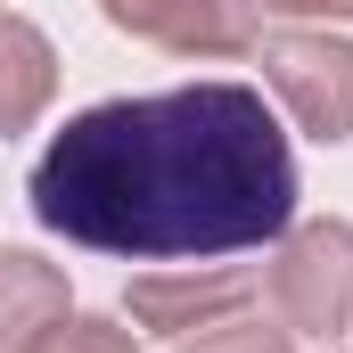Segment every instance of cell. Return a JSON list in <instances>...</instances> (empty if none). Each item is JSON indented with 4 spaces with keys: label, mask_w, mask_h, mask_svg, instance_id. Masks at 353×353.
Masks as SVG:
<instances>
[{
    "label": "cell",
    "mask_w": 353,
    "mask_h": 353,
    "mask_svg": "<svg viewBox=\"0 0 353 353\" xmlns=\"http://www.w3.org/2000/svg\"><path fill=\"white\" fill-rule=\"evenodd\" d=\"M33 214L99 255L197 263L271 247L296 214L288 132L247 83L83 107L33 165Z\"/></svg>",
    "instance_id": "cell-1"
},
{
    "label": "cell",
    "mask_w": 353,
    "mask_h": 353,
    "mask_svg": "<svg viewBox=\"0 0 353 353\" xmlns=\"http://www.w3.org/2000/svg\"><path fill=\"white\" fill-rule=\"evenodd\" d=\"M271 312L296 337H337L353 329V222H304L271 255Z\"/></svg>",
    "instance_id": "cell-2"
},
{
    "label": "cell",
    "mask_w": 353,
    "mask_h": 353,
    "mask_svg": "<svg viewBox=\"0 0 353 353\" xmlns=\"http://www.w3.org/2000/svg\"><path fill=\"white\" fill-rule=\"evenodd\" d=\"M263 83L312 140H353V41L329 33H255Z\"/></svg>",
    "instance_id": "cell-3"
},
{
    "label": "cell",
    "mask_w": 353,
    "mask_h": 353,
    "mask_svg": "<svg viewBox=\"0 0 353 353\" xmlns=\"http://www.w3.org/2000/svg\"><path fill=\"white\" fill-rule=\"evenodd\" d=\"M132 41H157L181 58H230V50H255L263 17L255 0H99Z\"/></svg>",
    "instance_id": "cell-4"
},
{
    "label": "cell",
    "mask_w": 353,
    "mask_h": 353,
    "mask_svg": "<svg viewBox=\"0 0 353 353\" xmlns=\"http://www.w3.org/2000/svg\"><path fill=\"white\" fill-rule=\"evenodd\" d=\"M247 304H255L247 271H157V279H132V321L173 337V345L214 329V321H239Z\"/></svg>",
    "instance_id": "cell-5"
},
{
    "label": "cell",
    "mask_w": 353,
    "mask_h": 353,
    "mask_svg": "<svg viewBox=\"0 0 353 353\" xmlns=\"http://www.w3.org/2000/svg\"><path fill=\"white\" fill-rule=\"evenodd\" d=\"M58 321H66V271L25 247H0V353H25Z\"/></svg>",
    "instance_id": "cell-6"
},
{
    "label": "cell",
    "mask_w": 353,
    "mask_h": 353,
    "mask_svg": "<svg viewBox=\"0 0 353 353\" xmlns=\"http://www.w3.org/2000/svg\"><path fill=\"white\" fill-rule=\"evenodd\" d=\"M50 90H58V50H50V33L0 8V140L25 132V123L50 107Z\"/></svg>",
    "instance_id": "cell-7"
},
{
    "label": "cell",
    "mask_w": 353,
    "mask_h": 353,
    "mask_svg": "<svg viewBox=\"0 0 353 353\" xmlns=\"http://www.w3.org/2000/svg\"><path fill=\"white\" fill-rule=\"evenodd\" d=\"M25 353H132V329H115V321H90V312H66L50 337H33Z\"/></svg>",
    "instance_id": "cell-8"
},
{
    "label": "cell",
    "mask_w": 353,
    "mask_h": 353,
    "mask_svg": "<svg viewBox=\"0 0 353 353\" xmlns=\"http://www.w3.org/2000/svg\"><path fill=\"white\" fill-rule=\"evenodd\" d=\"M173 353H288V329H263V321H214V329L181 337Z\"/></svg>",
    "instance_id": "cell-9"
},
{
    "label": "cell",
    "mask_w": 353,
    "mask_h": 353,
    "mask_svg": "<svg viewBox=\"0 0 353 353\" xmlns=\"http://www.w3.org/2000/svg\"><path fill=\"white\" fill-rule=\"evenodd\" d=\"M255 8H279V17H353V0H255Z\"/></svg>",
    "instance_id": "cell-10"
}]
</instances>
